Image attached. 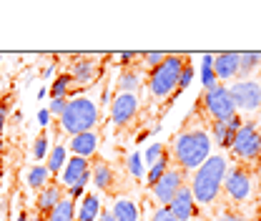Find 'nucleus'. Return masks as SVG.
I'll list each match as a JSON object with an SVG mask.
<instances>
[{
  "label": "nucleus",
  "mask_w": 261,
  "mask_h": 221,
  "mask_svg": "<svg viewBox=\"0 0 261 221\" xmlns=\"http://www.w3.org/2000/svg\"><path fill=\"white\" fill-rule=\"evenodd\" d=\"M91 181V163L88 158L81 156H70L65 161L63 171H61V184L73 189V186H88Z\"/></svg>",
  "instance_id": "obj_10"
},
{
  "label": "nucleus",
  "mask_w": 261,
  "mask_h": 221,
  "mask_svg": "<svg viewBox=\"0 0 261 221\" xmlns=\"http://www.w3.org/2000/svg\"><path fill=\"white\" fill-rule=\"evenodd\" d=\"M241 126H244L241 116H231V118H224V121H211V136L221 149H231V143H233V138H236Z\"/></svg>",
  "instance_id": "obj_12"
},
{
  "label": "nucleus",
  "mask_w": 261,
  "mask_h": 221,
  "mask_svg": "<svg viewBox=\"0 0 261 221\" xmlns=\"http://www.w3.org/2000/svg\"><path fill=\"white\" fill-rule=\"evenodd\" d=\"M65 161H68V149H65V143H63V141H58V143L53 146L50 156H48V163H45L48 174H50V176H58V174L63 171Z\"/></svg>",
  "instance_id": "obj_20"
},
{
  "label": "nucleus",
  "mask_w": 261,
  "mask_h": 221,
  "mask_svg": "<svg viewBox=\"0 0 261 221\" xmlns=\"http://www.w3.org/2000/svg\"><path fill=\"white\" fill-rule=\"evenodd\" d=\"M98 221H116V216H113V211H111V209H100Z\"/></svg>",
  "instance_id": "obj_37"
},
{
  "label": "nucleus",
  "mask_w": 261,
  "mask_h": 221,
  "mask_svg": "<svg viewBox=\"0 0 261 221\" xmlns=\"http://www.w3.org/2000/svg\"><path fill=\"white\" fill-rule=\"evenodd\" d=\"M0 63H3V56H0Z\"/></svg>",
  "instance_id": "obj_43"
},
{
  "label": "nucleus",
  "mask_w": 261,
  "mask_h": 221,
  "mask_svg": "<svg viewBox=\"0 0 261 221\" xmlns=\"http://www.w3.org/2000/svg\"><path fill=\"white\" fill-rule=\"evenodd\" d=\"M189 56H166V61L161 65H156L151 70V78H148V88H151V95L153 98H166V95H173L176 86H178V76L184 70V63H186Z\"/></svg>",
  "instance_id": "obj_4"
},
{
  "label": "nucleus",
  "mask_w": 261,
  "mask_h": 221,
  "mask_svg": "<svg viewBox=\"0 0 261 221\" xmlns=\"http://www.w3.org/2000/svg\"><path fill=\"white\" fill-rule=\"evenodd\" d=\"M201 101H203L206 113H208L214 121H224V118L236 116V108H233V101H231V95H228L226 86H219V83H216L214 88H208L206 93L201 95Z\"/></svg>",
  "instance_id": "obj_6"
},
{
  "label": "nucleus",
  "mask_w": 261,
  "mask_h": 221,
  "mask_svg": "<svg viewBox=\"0 0 261 221\" xmlns=\"http://www.w3.org/2000/svg\"><path fill=\"white\" fill-rule=\"evenodd\" d=\"M73 78H70V73H61L56 81H53V86H50V98H65V101H70L73 98Z\"/></svg>",
  "instance_id": "obj_23"
},
{
  "label": "nucleus",
  "mask_w": 261,
  "mask_h": 221,
  "mask_svg": "<svg viewBox=\"0 0 261 221\" xmlns=\"http://www.w3.org/2000/svg\"><path fill=\"white\" fill-rule=\"evenodd\" d=\"M201 81H203V88L208 91V88H214L216 86V73H214V56L208 53V56H203V70H201Z\"/></svg>",
  "instance_id": "obj_28"
},
{
  "label": "nucleus",
  "mask_w": 261,
  "mask_h": 221,
  "mask_svg": "<svg viewBox=\"0 0 261 221\" xmlns=\"http://www.w3.org/2000/svg\"><path fill=\"white\" fill-rule=\"evenodd\" d=\"M65 106H68V101H65V98H53V101H50V108H48V113L61 118V116H63V111H65Z\"/></svg>",
  "instance_id": "obj_34"
},
{
  "label": "nucleus",
  "mask_w": 261,
  "mask_h": 221,
  "mask_svg": "<svg viewBox=\"0 0 261 221\" xmlns=\"http://www.w3.org/2000/svg\"><path fill=\"white\" fill-rule=\"evenodd\" d=\"M211 156V136L201 128L181 131L173 138V158L181 171H194Z\"/></svg>",
  "instance_id": "obj_1"
},
{
  "label": "nucleus",
  "mask_w": 261,
  "mask_h": 221,
  "mask_svg": "<svg viewBox=\"0 0 261 221\" xmlns=\"http://www.w3.org/2000/svg\"><path fill=\"white\" fill-rule=\"evenodd\" d=\"M48 133L43 131L38 138H35V143H33V158L35 161H43V158H48Z\"/></svg>",
  "instance_id": "obj_30"
},
{
  "label": "nucleus",
  "mask_w": 261,
  "mask_h": 221,
  "mask_svg": "<svg viewBox=\"0 0 261 221\" xmlns=\"http://www.w3.org/2000/svg\"><path fill=\"white\" fill-rule=\"evenodd\" d=\"M136 58V53H121V63H130Z\"/></svg>",
  "instance_id": "obj_39"
},
{
  "label": "nucleus",
  "mask_w": 261,
  "mask_h": 221,
  "mask_svg": "<svg viewBox=\"0 0 261 221\" xmlns=\"http://www.w3.org/2000/svg\"><path fill=\"white\" fill-rule=\"evenodd\" d=\"M168 161H171V158H168V154L163 151V156L159 158V161H156L153 166H148V179H146V184H148V186H153V184H156V181L161 179L163 174L168 171Z\"/></svg>",
  "instance_id": "obj_26"
},
{
  "label": "nucleus",
  "mask_w": 261,
  "mask_h": 221,
  "mask_svg": "<svg viewBox=\"0 0 261 221\" xmlns=\"http://www.w3.org/2000/svg\"><path fill=\"white\" fill-rule=\"evenodd\" d=\"M70 78H73V83H78V86H86V83H93L98 76V68H96V58H91V56H75V61L70 63Z\"/></svg>",
  "instance_id": "obj_14"
},
{
  "label": "nucleus",
  "mask_w": 261,
  "mask_h": 221,
  "mask_svg": "<svg viewBox=\"0 0 261 221\" xmlns=\"http://www.w3.org/2000/svg\"><path fill=\"white\" fill-rule=\"evenodd\" d=\"M181 186H184V171H181V168H168L161 179L151 186V191H153V199H156L161 206H168L171 199L181 191Z\"/></svg>",
  "instance_id": "obj_9"
},
{
  "label": "nucleus",
  "mask_w": 261,
  "mask_h": 221,
  "mask_svg": "<svg viewBox=\"0 0 261 221\" xmlns=\"http://www.w3.org/2000/svg\"><path fill=\"white\" fill-rule=\"evenodd\" d=\"M128 171L136 179H143V163H141V156H138V154H133V156L128 158Z\"/></svg>",
  "instance_id": "obj_32"
},
{
  "label": "nucleus",
  "mask_w": 261,
  "mask_h": 221,
  "mask_svg": "<svg viewBox=\"0 0 261 221\" xmlns=\"http://www.w3.org/2000/svg\"><path fill=\"white\" fill-rule=\"evenodd\" d=\"M48 179H50V174H48V168L43 163L33 166L31 171H28V186L31 189H45L48 186Z\"/></svg>",
  "instance_id": "obj_25"
},
{
  "label": "nucleus",
  "mask_w": 261,
  "mask_h": 221,
  "mask_svg": "<svg viewBox=\"0 0 261 221\" xmlns=\"http://www.w3.org/2000/svg\"><path fill=\"white\" fill-rule=\"evenodd\" d=\"M163 151H166V146H163V143H151V146L146 149V154H143L146 163H148V166H153V163L163 156Z\"/></svg>",
  "instance_id": "obj_31"
},
{
  "label": "nucleus",
  "mask_w": 261,
  "mask_h": 221,
  "mask_svg": "<svg viewBox=\"0 0 261 221\" xmlns=\"http://www.w3.org/2000/svg\"><path fill=\"white\" fill-rule=\"evenodd\" d=\"M219 221H246V219H241V216H233V214H226V216H221Z\"/></svg>",
  "instance_id": "obj_40"
},
{
  "label": "nucleus",
  "mask_w": 261,
  "mask_h": 221,
  "mask_svg": "<svg viewBox=\"0 0 261 221\" xmlns=\"http://www.w3.org/2000/svg\"><path fill=\"white\" fill-rule=\"evenodd\" d=\"M166 56H168V53H143V63L153 70L156 65H161L163 61H166Z\"/></svg>",
  "instance_id": "obj_33"
},
{
  "label": "nucleus",
  "mask_w": 261,
  "mask_h": 221,
  "mask_svg": "<svg viewBox=\"0 0 261 221\" xmlns=\"http://www.w3.org/2000/svg\"><path fill=\"white\" fill-rule=\"evenodd\" d=\"M45 221H75V201L63 196V199L53 206V211L45 216Z\"/></svg>",
  "instance_id": "obj_19"
},
{
  "label": "nucleus",
  "mask_w": 261,
  "mask_h": 221,
  "mask_svg": "<svg viewBox=\"0 0 261 221\" xmlns=\"http://www.w3.org/2000/svg\"><path fill=\"white\" fill-rule=\"evenodd\" d=\"M98 121H100V113H98L96 101H91L88 95H73L61 116V131L68 136H78L86 131H96Z\"/></svg>",
  "instance_id": "obj_3"
},
{
  "label": "nucleus",
  "mask_w": 261,
  "mask_h": 221,
  "mask_svg": "<svg viewBox=\"0 0 261 221\" xmlns=\"http://www.w3.org/2000/svg\"><path fill=\"white\" fill-rule=\"evenodd\" d=\"M261 65V53H239V76L236 78H244L249 81V76Z\"/></svg>",
  "instance_id": "obj_24"
},
{
  "label": "nucleus",
  "mask_w": 261,
  "mask_h": 221,
  "mask_svg": "<svg viewBox=\"0 0 261 221\" xmlns=\"http://www.w3.org/2000/svg\"><path fill=\"white\" fill-rule=\"evenodd\" d=\"M28 221H45V216H40V214H33V216H28Z\"/></svg>",
  "instance_id": "obj_41"
},
{
  "label": "nucleus",
  "mask_w": 261,
  "mask_h": 221,
  "mask_svg": "<svg viewBox=\"0 0 261 221\" xmlns=\"http://www.w3.org/2000/svg\"><path fill=\"white\" fill-rule=\"evenodd\" d=\"M15 221H28V214H25V211H20V214H18V219Z\"/></svg>",
  "instance_id": "obj_42"
},
{
  "label": "nucleus",
  "mask_w": 261,
  "mask_h": 221,
  "mask_svg": "<svg viewBox=\"0 0 261 221\" xmlns=\"http://www.w3.org/2000/svg\"><path fill=\"white\" fill-rule=\"evenodd\" d=\"M138 86H141V78L130 70V73H123L121 76V81H118V88H121V93H136L138 91Z\"/></svg>",
  "instance_id": "obj_29"
},
{
  "label": "nucleus",
  "mask_w": 261,
  "mask_h": 221,
  "mask_svg": "<svg viewBox=\"0 0 261 221\" xmlns=\"http://www.w3.org/2000/svg\"><path fill=\"white\" fill-rule=\"evenodd\" d=\"M93 184H96L98 191H111L113 186V171L106 161H96L93 166Z\"/></svg>",
  "instance_id": "obj_22"
},
{
  "label": "nucleus",
  "mask_w": 261,
  "mask_h": 221,
  "mask_svg": "<svg viewBox=\"0 0 261 221\" xmlns=\"http://www.w3.org/2000/svg\"><path fill=\"white\" fill-rule=\"evenodd\" d=\"M98 214H100V196L86 193L81 199V209L75 211V221H98Z\"/></svg>",
  "instance_id": "obj_18"
},
{
  "label": "nucleus",
  "mask_w": 261,
  "mask_h": 221,
  "mask_svg": "<svg viewBox=\"0 0 261 221\" xmlns=\"http://www.w3.org/2000/svg\"><path fill=\"white\" fill-rule=\"evenodd\" d=\"M63 199V189L58 184H48L45 189H40L38 199H35V206H38V214L40 216H48L53 211V206Z\"/></svg>",
  "instance_id": "obj_17"
},
{
  "label": "nucleus",
  "mask_w": 261,
  "mask_h": 221,
  "mask_svg": "<svg viewBox=\"0 0 261 221\" xmlns=\"http://www.w3.org/2000/svg\"><path fill=\"white\" fill-rule=\"evenodd\" d=\"M231 151L239 161H256L261 156V133L254 124H244L239 128V133L231 143Z\"/></svg>",
  "instance_id": "obj_5"
},
{
  "label": "nucleus",
  "mask_w": 261,
  "mask_h": 221,
  "mask_svg": "<svg viewBox=\"0 0 261 221\" xmlns=\"http://www.w3.org/2000/svg\"><path fill=\"white\" fill-rule=\"evenodd\" d=\"M151 221H178V219L168 211V206H161V209L153 214V219H151Z\"/></svg>",
  "instance_id": "obj_35"
},
{
  "label": "nucleus",
  "mask_w": 261,
  "mask_h": 221,
  "mask_svg": "<svg viewBox=\"0 0 261 221\" xmlns=\"http://www.w3.org/2000/svg\"><path fill=\"white\" fill-rule=\"evenodd\" d=\"M191 78H194V63H191V58H186L184 70H181V76H178V86H176L173 95H178L181 91H186V88H189V83H191ZM173 95H171V103H173Z\"/></svg>",
  "instance_id": "obj_27"
},
{
  "label": "nucleus",
  "mask_w": 261,
  "mask_h": 221,
  "mask_svg": "<svg viewBox=\"0 0 261 221\" xmlns=\"http://www.w3.org/2000/svg\"><path fill=\"white\" fill-rule=\"evenodd\" d=\"M5 124H8V106L0 103V136H3V131H5Z\"/></svg>",
  "instance_id": "obj_36"
},
{
  "label": "nucleus",
  "mask_w": 261,
  "mask_h": 221,
  "mask_svg": "<svg viewBox=\"0 0 261 221\" xmlns=\"http://www.w3.org/2000/svg\"><path fill=\"white\" fill-rule=\"evenodd\" d=\"M216 81H231L239 76V53H216L214 56Z\"/></svg>",
  "instance_id": "obj_15"
},
{
  "label": "nucleus",
  "mask_w": 261,
  "mask_h": 221,
  "mask_svg": "<svg viewBox=\"0 0 261 221\" xmlns=\"http://www.w3.org/2000/svg\"><path fill=\"white\" fill-rule=\"evenodd\" d=\"M228 171V163L224 156H208L194 174V181H191V193L198 204H211L219 191L224 186V176Z\"/></svg>",
  "instance_id": "obj_2"
},
{
  "label": "nucleus",
  "mask_w": 261,
  "mask_h": 221,
  "mask_svg": "<svg viewBox=\"0 0 261 221\" xmlns=\"http://www.w3.org/2000/svg\"><path fill=\"white\" fill-rule=\"evenodd\" d=\"M221 189L228 193V199L233 201H244L251 193V174L244 166H231L224 176V186Z\"/></svg>",
  "instance_id": "obj_8"
},
{
  "label": "nucleus",
  "mask_w": 261,
  "mask_h": 221,
  "mask_svg": "<svg viewBox=\"0 0 261 221\" xmlns=\"http://www.w3.org/2000/svg\"><path fill=\"white\" fill-rule=\"evenodd\" d=\"M138 113V95L136 93H118L113 98V106H111V121L116 126H126L130 118Z\"/></svg>",
  "instance_id": "obj_11"
},
{
  "label": "nucleus",
  "mask_w": 261,
  "mask_h": 221,
  "mask_svg": "<svg viewBox=\"0 0 261 221\" xmlns=\"http://www.w3.org/2000/svg\"><path fill=\"white\" fill-rule=\"evenodd\" d=\"M168 211L178 221H191L196 216V199L191 193V186H181V191L171 199Z\"/></svg>",
  "instance_id": "obj_13"
},
{
  "label": "nucleus",
  "mask_w": 261,
  "mask_h": 221,
  "mask_svg": "<svg viewBox=\"0 0 261 221\" xmlns=\"http://www.w3.org/2000/svg\"><path fill=\"white\" fill-rule=\"evenodd\" d=\"M228 95L233 101V108H241V111H256L261 106V83L256 81H236L231 88H228Z\"/></svg>",
  "instance_id": "obj_7"
},
{
  "label": "nucleus",
  "mask_w": 261,
  "mask_h": 221,
  "mask_svg": "<svg viewBox=\"0 0 261 221\" xmlns=\"http://www.w3.org/2000/svg\"><path fill=\"white\" fill-rule=\"evenodd\" d=\"M98 151V133L96 131H86V133H78V136H70V154L81 158L93 156Z\"/></svg>",
  "instance_id": "obj_16"
},
{
  "label": "nucleus",
  "mask_w": 261,
  "mask_h": 221,
  "mask_svg": "<svg viewBox=\"0 0 261 221\" xmlns=\"http://www.w3.org/2000/svg\"><path fill=\"white\" fill-rule=\"evenodd\" d=\"M111 211H113L116 221H138V206L130 199H116Z\"/></svg>",
  "instance_id": "obj_21"
},
{
  "label": "nucleus",
  "mask_w": 261,
  "mask_h": 221,
  "mask_svg": "<svg viewBox=\"0 0 261 221\" xmlns=\"http://www.w3.org/2000/svg\"><path fill=\"white\" fill-rule=\"evenodd\" d=\"M38 121H40V126H48V121H50V113H48V108H43V111L38 113Z\"/></svg>",
  "instance_id": "obj_38"
}]
</instances>
